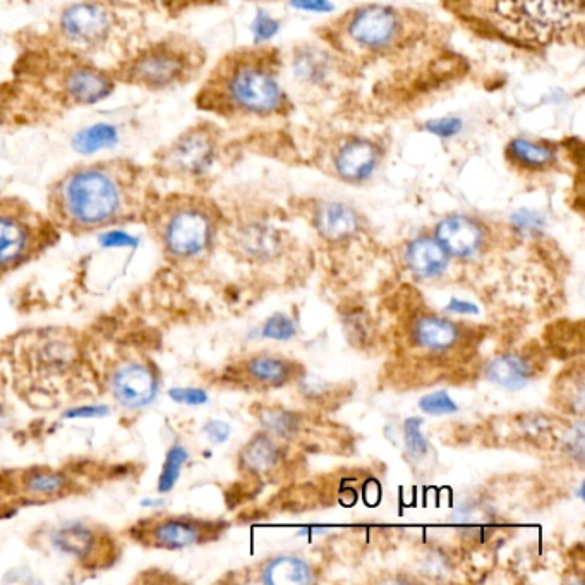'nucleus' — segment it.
<instances>
[{
	"instance_id": "f257e3e1",
	"label": "nucleus",
	"mask_w": 585,
	"mask_h": 585,
	"mask_svg": "<svg viewBox=\"0 0 585 585\" xmlns=\"http://www.w3.org/2000/svg\"><path fill=\"white\" fill-rule=\"evenodd\" d=\"M157 196L153 170L127 158H105L71 167L50 184L47 217L59 232L88 236L143 222Z\"/></svg>"
},
{
	"instance_id": "f03ea898",
	"label": "nucleus",
	"mask_w": 585,
	"mask_h": 585,
	"mask_svg": "<svg viewBox=\"0 0 585 585\" xmlns=\"http://www.w3.org/2000/svg\"><path fill=\"white\" fill-rule=\"evenodd\" d=\"M280 69V52L270 45L232 50L206 76L196 105L224 119L289 114L292 105L280 83Z\"/></svg>"
},
{
	"instance_id": "7ed1b4c3",
	"label": "nucleus",
	"mask_w": 585,
	"mask_h": 585,
	"mask_svg": "<svg viewBox=\"0 0 585 585\" xmlns=\"http://www.w3.org/2000/svg\"><path fill=\"white\" fill-rule=\"evenodd\" d=\"M462 14L479 19L507 42L534 49L580 35L584 0H474Z\"/></svg>"
},
{
	"instance_id": "20e7f679",
	"label": "nucleus",
	"mask_w": 585,
	"mask_h": 585,
	"mask_svg": "<svg viewBox=\"0 0 585 585\" xmlns=\"http://www.w3.org/2000/svg\"><path fill=\"white\" fill-rule=\"evenodd\" d=\"M143 224L165 260L174 265H189L203 260L212 251L222 225V212L200 194H158Z\"/></svg>"
},
{
	"instance_id": "39448f33",
	"label": "nucleus",
	"mask_w": 585,
	"mask_h": 585,
	"mask_svg": "<svg viewBox=\"0 0 585 585\" xmlns=\"http://www.w3.org/2000/svg\"><path fill=\"white\" fill-rule=\"evenodd\" d=\"M206 54L200 43L181 35H169L141 45L110 71L117 83L148 91H165L198 78Z\"/></svg>"
},
{
	"instance_id": "423d86ee",
	"label": "nucleus",
	"mask_w": 585,
	"mask_h": 585,
	"mask_svg": "<svg viewBox=\"0 0 585 585\" xmlns=\"http://www.w3.org/2000/svg\"><path fill=\"white\" fill-rule=\"evenodd\" d=\"M59 234L47 213L21 198L0 194V280L47 253Z\"/></svg>"
},
{
	"instance_id": "0eeeda50",
	"label": "nucleus",
	"mask_w": 585,
	"mask_h": 585,
	"mask_svg": "<svg viewBox=\"0 0 585 585\" xmlns=\"http://www.w3.org/2000/svg\"><path fill=\"white\" fill-rule=\"evenodd\" d=\"M326 35L338 40L342 49L366 54H385L399 49L411 37L407 14L383 4H368L350 9L342 18L326 26Z\"/></svg>"
},
{
	"instance_id": "6e6552de",
	"label": "nucleus",
	"mask_w": 585,
	"mask_h": 585,
	"mask_svg": "<svg viewBox=\"0 0 585 585\" xmlns=\"http://www.w3.org/2000/svg\"><path fill=\"white\" fill-rule=\"evenodd\" d=\"M222 150V129L212 122H198L163 145L153 157L155 177L196 181L205 177Z\"/></svg>"
},
{
	"instance_id": "1a4fd4ad",
	"label": "nucleus",
	"mask_w": 585,
	"mask_h": 585,
	"mask_svg": "<svg viewBox=\"0 0 585 585\" xmlns=\"http://www.w3.org/2000/svg\"><path fill=\"white\" fill-rule=\"evenodd\" d=\"M124 9L126 6L115 0H79L62 11L57 33L69 49L100 52L124 28Z\"/></svg>"
},
{
	"instance_id": "9d476101",
	"label": "nucleus",
	"mask_w": 585,
	"mask_h": 585,
	"mask_svg": "<svg viewBox=\"0 0 585 585\" xmlns=\"http://www.w3.org/2000/svg\"><path fill=\"white\" fill-rule=\"evenodd\" d=\"M225 529L227 524L220 520L155 513L127 527L126 536L143 548L177 551L217 541Z\"/></svg>"
},
{
	"instance_id": "9b49d317",
	"label": "nucleus",
	"mask_w": 585,
	"mask_h": 585,
	"mask_svg": "<svg viewBox=\"0 0 585 585\" xmlns=\"http://www.w3.org/2000/svg\"><path fill=\"white\" fill-rule=\"evenodd\" d=\"M43 548L55 555L73 558L85 568H109L121 555L119 543L100 525L73 520L43 531Z\"/></svg>"
},
{
	"instance_id": "f8f14e48",
	"label": "nucleus",
	"mask_w": 585,
	"mask_h": 585,
	"mask_svg": "<svg viewBox=\"0 0 585 585\" xmlns=\"http://www.w3.org/2000/svg\"><path fill=\"white\" fill-rule=\"evenodd\" d=\"M385 148L376 139L364 136H340L325 148L328 169L340 181L362 184L380 169Z\"/></svg>"
},
{
	"instance_id": "ddd939ff",
	"label": "nucleus",
	"mask_w": 585,
	"mask_h": 585,
	"mask_svg": "<svg viewBox=\"0 0 585 585\" xmlns=\"http://www.w3.org/2000/svg\"><path fill=\"white\" fill-rule=\"evenodd\" d=\"M0 491L23 503H52L73 495V479L52 467H28L0 474Z\"/></svg>"
},
{
	"instance_id": "4468645a",
	"label": "nucleus",
	"mask_w": 585,
	"mask_h": 585,
	"mask_svg": "<svg viewBox=\"0 0 585 585\" xmlns=\"http://www.w3.org/2000/svg\"><path fill=\"white\" fill-rule=\"evenodd\" d=\"M157 369L143 359H127L112 369L109 378L110 395L124 409H145L158 393Z\"/></svg>"
},
{
	"instance_id": "2eb2a0df",
	"label": "nucleus",
	"mask_w": 585,
	"mask_h": 585,
	"mask_svg": "<svg viewBox=\"0 0 585 585\" xmlns=\"http://www.w3.org/2000/svg\"><path fill=\"white\" fill-rule=\"evenodd\" d=\"M435 237L448 256L471 260L486 246L488 229L483 222L469 215H450L436 225Z\"/></svg>"
},
{
	"instance_id": "dca6fc26",
	"label": "nucleus",
	"mask_w": 585,
	"mask_h": 585,
	"mask_svg": "<svg viewBox=\"0 0 585 585\" xmlns=\"http://www.w3.org/2000/svg\"><path fill=\"white\" fill-rule=\"evenodd\" d=\"M115 81L110 71H103L91 64H76L62 76L64 97L73 105H95L114 93Z\"/></svg>"
},
{
	"instance_id": "f3484780",
	"label": "nucleus",
	"mask_w": 585,
	"mask_h": 585,
	"mask_svg": "<svg viewBox=\"0 0 585 585\" xmlns=\"http://www.w3.org/2000/svg\"><path fill=\"white\" fill-rule=\"evenodd\" d=\"M505 160L522 172H548L558 167L560 146L548 139L513 138L505 146Z\"/></svg>"
},
{
	"instance_id": "a211bd4d",
	"label": "nucleus",
	"mask_w": 585,
	"mask_h": 585,
	"mask_svg": "<svg viewBox=\"0 0 585 585\" xmlns=\"http://www.w3.org/2000/svg\"><path fill=\"white\" fill-rule=\"evenodd\" d=\"M314 229L325 241H349L361 230V217L352 206L323 201L313 210Z\"/></svg>"
},
{
	"instance_id": "6ab92c4d",
	"label": "nucleus",
	"mask_w": 585,
	"mask_h": 585,
	"mask_svg": "<svg viewBox=\"0 0 585 585\" xmlns=\"http://www.w3.org/2000/svg\"><path fill=\"white\" fill-rule=\"evenodd\" d=\"M464 338L459 323L445 320L440 316H421L412 325V342L419 349L433 354H445L457 349Z\"/></svg>"
},
{
	"instance_id": "aec40b11",
	"label": "nucleus",
	"mask_w": 585,
	"mask_h": 585,
	"mask_svg": "<svg viewBox=\"0 0 585 585\" xmlns=\"http://www.w3.org/2000/svg\"><path fill=\"white\" fill-rule=\"evenodd\" d=\"M537 373V364L534 359L522 352L501 354L488 362L486 378L493 385L515 392L529 385Z\"/></svg>"
},
{
	"instance_id": "412c9836",
	"label": "nucleus",
	"mask_w": 585,
	"mask_h": 585,
	"mask_svg": "<svg viewBox=\"0 0 585 585\" xmlns=\"http://www.w3.org/2000/svg\"><path fill=\"white\" fill-rule=\"evenodd\" d=\"M405 263L416 277L436 278L447 270L450 256L435 236H421L409 242Z\"/></svg>"
},
{
	"instance_id": "4be33fe9",
	"label": "nucleus",
	"mask_w": 585,
	"mask_h": 585,
	"mask_svg": "<svg viewBox=\"0 0 585 585\" xmlns=\"http://www.w3.org/2000/svg\"><path fill=\"white\" fill-rule=\"evenodd\" d=\"M242 371L249 381L254 385L265 386V388H278L287 385L299 376V364L289 361L280 356L272 354H258L249 357L248 361L242 364Z\"/></svg>"
},
{
	"instance_id": "5701e85b",
	"label": "nucleus",
	"mask_w": 585,
	"mask_h": 585,
	"mask_svg": "<svg viewBox=\"0 0 585 585\" xmlns=\"http://www.w3.org/2000/svg\"><path fill=\"white\" fill-rule=\"evenodd\" d=\"M282 460H284L282 447L268 433L254 436L253 440L242 448L239 457L242 469L254 476H265L268 472L275 471Z\"/></svg>"
},
{
	"instance_id": "b1692460",
	"label": "nucleus",
	"mask_w": 585,
	"mask_h": 585,
	"mask_svg": "<svg viewBox=\"0 0 585 585\" xmlns=\"http://www.w3.org/2000/svg\"><path fill=\"white\" fill-rule=\"evenodd\" d=\"M261 582L268 585H302L314 582V570L297 556H277L261 568Z\"/></svg>"
},
{
	"instance_id": "393cba45",
	"label": "nucleus",
	"mask_w": 585,
	"mask_h": 585,
	"mask_svg": "<svg viewBox=\"0 0 585 585\" xmlns=\"http://www.w3.org/2000/svg\"><path fill=\"white\" fill-rule=\"evenodd\" d=\"M237 242L246 253L253 256H268L280 244L277 230L261 224L244 225L237 230Z\"/></svg>"
},
{
	"instance_id": "a878e982",
	"label": "nucleus",
	"mask_w": 585,
	"mask_h": 585,
	"mask_svg": "<svg viewBox=\"0 0 585 585\" xmlns=\"http://www.w3.org/2000/svg\"><path fill=\"white\" fill-rule=\"evenodd\" d=\"M556 392L561 409L570 414L584 412V369L577 368L556 378Z\"/></svg>"
},
{
	"instance_id": "bb28decb",
	"label": "nucleus",
	"mask_w": 585,
	"mask_h": 585,
	"mask_svg": "<svg viewBox=\"0 0 585 585\" xmlns=\"http://www.w3.org/2000/svg\"><path fill=\"white\" fill-rule=\"evenodd\" d=\"M294 69L299 78L318 83L328 74V55L314 47H302L294 55Z\"/></svg>"
},
{
	"instance_id": "cd10ccee",
	"label": "nucleus",
	"mask_w": 585,
	"mask_h": 585,
	"mask_svg": "<svg viewBox=\"0 0 585 585\" xmlns=\"http://www.w3.org/2000/svg\"><path fill=\"white\" fill-rule=\"evenodd\" d=\"M261 424L265 426L266 433L273 438H285L289 440L296 436L301 428V417L296 412L285 409H263L260 414Z\"/></svg>"
},
{
	"instance_id": "c85d7f7f",
	"label": "nucleus",
	"mask_w": 585,
	"mask_h": 585,
	"mask_svg": "<svg viewBox=\"0 0 585 585\" xmlns=\"http://www.w3.org/2000/svg\"><path fill=\"white\" fill-rule=\"evenodd\" d=\"M115 143H117V131L109 124L88 127L74 139L76 150L86 153V155L114 146Z\"/></svg>"
},
{
	"instance_id": "c756f323",
	"label": "nucleus",
	"mask_w": 585,
	"mask_h": 585,
	"mask_svg": "<svg viewBox=\"0 0 585 585\" xmlns=\"http://www.w3.org/2000/svg\"><path fill=\"white\" fill-rule=\"evenodd\" d=\"M296 333V323L284 313L273 314L261 330L263 337L273 338V340H290V338L296 337Z\"/></svg>"
},
{
	"instance_id": "7c9ffc66",
	"label": "nucleus",
	"mask_w": 585,
	"mask_h": 585,
	"mask_svg": "<svg viewBox=\"0 0 585 585\" xmlns=\"http://www.w3.org/2000/svg\"><path fill=\"white\" fill-rule=\"evenodd\" d=\"M419 407L429 416H445V414H455L459 411V405L453 402L447 392L424 395L423 399L419 400Z\"/></svg>"
},
{
	"instance_id": "2f4dec72",
	"label": "nucleus",
	"mask_w": 585,
	"mask_h": 585,
	"mask_svg": "<svg viewBox=\"0 0 585 585\" xmlns=\"http://www.w3.org/2000/svg\"><path fill=\"white\" fill-rule=\"evenodd\" d=\"M421 419H409L405 423V441H407V448L412 455H421L426 452V440L421 436Z\"/></svg>"
},
{
	"instance_id": "473e14b6",
	"label": "nucleus",
	"mask_w": 585,
	"mask_h": 585,
	"mask_svg": "<svg viewBox=\"0 0 585 585\" xmlns=\"http://www.w3.org/2000/svg\"><path fill=\"white\" fill-rule=\"evenodd\" d=\"M426 129H428L429 133L436 134L440 138H452V136H455L462 129V121L455 119V117H450V119L447 117V119L428 122Z\"/></svg>"
},
{
	"instance_id": "72a5a7b5",
	"label": "nucleus",
	"mask_w": 585,
	"mask_h": 585,
	"mask_svg": "<svg viewBox=\"0 0 585 585\" xmlns=\"http://www.w3.org/2000/svg\"><path fill=\"white\" fill-rule=\"evenodd\" d=\"M292 6L313 13H328L333 7L330 0H292Z\"/></svg>"
},
{
	"instance_id": "f704fd0d",
	"label": "nucleus",
	"mask_w": 585,
	"mask_h": 585,
	"mask_svg": "<svg viewBox=\"0 0 585 585\" xmlns=\"http://www.w3.org/2000/svg\"><path fill=\"white\" fill-rule=\"evenodd\" d=\"M277 28L278 25L272 18L260 16L258 21H256V25H254V33H256L258 42H261V40H268V38L272 37L273 33L277 31Z\"/></svg>"
},
{
	"instance_id": "c9c22d12",
	"label": "nucleus",
	"mask_w": 585,
	"mask_h": 585,
	"mask_svg": "<svg viewBox=\"0 0 585 585\" xmlns=\"http://www.w3.org/2000/svg\"><path fill=\"white\" fill-rule=\"evenodd\" d=\"M206 433L215 443H224L225 440H229L230 428L222 421H212L206 426Z\"/></svg>"
},
{
	"instance_id": "e433bc0d",
	"label": "nucleus",
	"mask_w": 585,
	"mask_h": 585,
	"mask_svg": "<svg viewBox=\"0 0 585 585\" xmlns=\"http://www.w3.org/2000/svg\"><path fill=\"white\" fill-rule=\"evenodd\" d=\"M448 313H460V314H477L479 313V309H477L476 304H471V302L460 301L457 297H453L450 304L447 306Z\"/></svg>"
},
{
	"instance_id": "4c0bfd02",
	"label": "nucleus",
	"mask_w": 585,
	"mask_h": 585,
	"mask_svg": "<svg viewBox=\"0 0 585 585\" xmlns=\"http://www.w3.org/2000/svg\"><path fill=\"white\" fill-rule=\"evenodd\" d=\"M448 6L452 7V9H459L460 13L465 11L467 7L471 6L474 0H445Z\"/></svg>"
}]
</instances>
